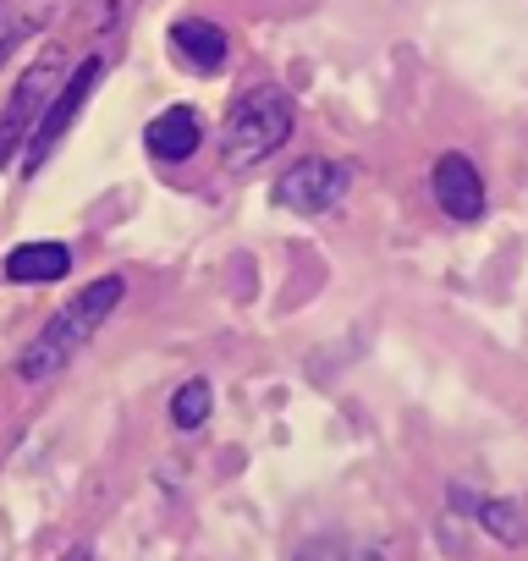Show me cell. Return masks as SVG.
Masks as SVG:
<instances>
[{
    "label": "cell",
    "mask_w": 528,
    "mask_h": 561,
    "mask_svg": "<svg viewBox=\"0 0 528 561\" xmlns=\"http://www.w3.org/2000/svg\"><path fill=\"white\" fill-rule=\"evenodd\" d=\"M122 298H127V280L122 275H100V280H89V287L72 298V304H61L50 320H45V331L28 342V353L18 358V375L23 380H50V375H61L94 336H100V325L122 309Z\"/></svg>",
    "instance_id": "cell-1"
},
{
    "label": "cell",
    "mask_w": 528,
    "mask_h": 561,
    "mask_svg": "<svg viewBox=\"0 0 528 561\" xmlns=\"http://www.w3.org/2000/svg\"><path fill=\"white\" fill-rule=\"evenodd\" d=\"M298 127V105L287 89L276 83H253L220 122V165L231 176H248L253 165H264Z\"/></svg>",
    "instance_id": "cell-2"
},
{
    "label": "cell",
    "mask_w": 528,
    "mask_h": 561,
    "mask_svg": "<svg viewBox=\"0 0 528 561\" xmlns=\"http://www.w3.org/2000/svg\"><path fill=\"white\" fill-rule=\"evenodd\" d=\"M61 67H67V56L50 45V50L18 78L12 105L0 111V171H7L12 160H23V149H28V138H34L39 116H45V105H50L56 89H61Z\"/></svg>",
    "instance_id": "cell-3"
},
{
    "label": "cell",
    "mask_w": 528,
    "mask_h": 561,
    "mask_svg": "<svg viewBox=\"0 0 528 561\" xmlns=\"http://www.w3.org/2000/svg\"><path fill=\"white\" fill-rule=\"evenodd\" d=\"M105 78V61L100 56H89L61 89H56V100L45 105V116H39V127H34V138H28V149H23V176H39L45 171V160L61 149V138H67V127L78 122V111L89 105V94H94V83Z\"/></svg>",
    "instance_id": "cell-4"
},
{
    "label": "cell",
    "mask_w": 528,
    "mask_h": 561,
    "mask_svg": "<svg viewBox=\"0 0 528 561\" xmlns=\"http://www.w3.org/2000/svg\"><path fill=\"white\" fill-rule=\"evenodd\" d=\"M347 193H353V165L325 160V154H309V160L287 165V176H276V204L303 215V220L331 215Z\"/></svg>",
    "instance_id": "cell-5"
},
{
    "label": "cell",
    "mask_w": 528,
    "mask_h": 561,
    "mask_svg": "<svg viewBox=\"0 0 528 561\" xmlns=\"http://www.w3.org/2000/svg\"><path fill=\"white\" fill-rule=\"evenodd\" d=\"M429 187H435V204L451 215V220H479L484 215V176L468 154H440L435 171H429Z\"/></svg>",
    "instance_id": "cell-6"
},
{
    "label": "cell",
    "mask_w": 528,
    "mask_h": 561,
    "mask_svg": "<svg viewBox=\"0 0 528 561\" xmlns=\"http://www.w3.org/2000/svg\"><path fill=\"white\" fill-rule=\"evenodd\" d=\"M198 144H204V122H198L193 105H171V111H160V116L144 127V149H149L160 165H182V160H193Z\"/></svg>",
    "instance_id": "cell-7"
},
{
    "label": "cell",
    "mask_w": 528,
    "mask_h": 561,
    "mask_svg": "<svg viewBox=\"0 0 528 561\" xmlns=\"http://www.w3.org/2000/svg\"><path fill=\"white\" fill-rule=\"evenodd\" d=\"M171 56L193 72H220L226 67V34L204 18H182V23H171Z\"/></svg>",
    "instance_id": "cell-8"
},
{
    "label": "cell",
    "mask_w": 528,
    "mask_h": 561,
    "mask_svg": "<svg viewBox=\"0 0 528 561\" xmlns=\"http://www.w3.org/2000/svg\"><path fill=\"white\" fill-rule=\"evenodd\" d=\"M72 270V248L67 242H18L7 253V280L34 287V280H61Z\"/></svg>",
    "instance_id": "cell-9"
},
{
    "label": "cell",
    "mask_w": 528,
    "mask_h": 561,
    "mask_svg": "<svg viewBox=\"0 0 528 561\" xmlns=\"http://www.w3.org/2000/svg\"><path fill=\"white\" fill-rule=\"evenodd\" d=\"M56 12V0H0V67L18 56V45H28Z\"/></svg>",
    "instance_id": "cell-10"
},
{
    "label": "cell",
    "mask_w": 528,
    "mask_h": 561,
    "mask_svg": "<svg viewBox=\"0 0 528 561\" xmlns=\"http://www.w3.org/2000/svg\"><path fill=\"white\" fill-rule=\"evenodd\" d=\"M473 517H479V528H490L501 545H523V539H528V512H523L517 501L484 495V501H473Z\"/></svg>",
    "instance_id": "cell-11"
},
{
    "label": "cell",
    "mask_w": 528,
    "mask_h": 561,
    "mask_svg": "<svg viewBox=\"0 0 528 561\" xmlns=\"http://www.w3.org/2000/svg\"><path fill=\"white\" fill-rule=\"evenodd\" d=\"M298 561H380V550L364 539H347V534H320L298 550Z\"/></svg>",
    "instance_id": "cell-12"
},
{
    "label": "cell",
    "mask_w": 528,
    "mask_h": 561,
    "mask_svg": "<svg viewBox=\"0 0 528 561\" xmlns=\"http://www.w3.org/2000/svg\"><path fill=\"white\" fill-rule=\"evenodd\" d=\"M209 408H215L209 380H187V386L171 397V424H176V430H198V424L209 419Z\"/></svg>",
    "instance_id": "cell-13"
},
{
    "label": "cell",
    "mask_w": 528,
    "mask_h": 561,
    "mask_svg": "<svg viewBox=\"0 0 528 561\" xmlns=\"http://www.w3.org/2000/svg\"><path fill=\"white\" fill-rule=\"evenodd\" d=\"M61 561H94V550H89V545H72V550H67Z\"/></svg>",
    "instance_id": "cell-14"
}]
</instances>
